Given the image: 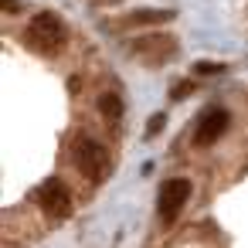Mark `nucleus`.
<instances>
[{"label": "nucleus", "mask_w": 248, "mask_h": 248, "mask_svg": "<svg viewBox=\"0 0 248 248\" xmlns=\"http://www.w3.org/2000/svg\"><path fill=\"white\" fill-rule=\"evenodd\" d=\"M28 41H31L38 51H45V55L58 51V48L65 45V24H62V17L51 14V11L34 14L31 24H28Z\"/></svg>", "instance_id": "obj_1"}, {"label": "nucleus", "mask_w": 248, "mask_h": 248, "mask_svg": "<svg viewBox=\"0 0 248 248\" xmlns=\"http://www.w3.org/2000/svg\"><path fill=\"white\" fill-rule=\"evenodd\" d=\"M72 160H75V167H78L89 180H102V177H106V150H102L99 140L78 136V140L72 143Z\"/></svg>", "instance_id": "obj_2"}, {"label": "nucleus", "mask_w": 248, "mask_h": 248, "mask_svg": "<svg viewBox=\"0 0 248 248\" xmlns=\"http://www.w3.org/2000/svg\"><path fill=\"white\" fill-rule=\"evenodd\" d=\"M187 201H190V180H184V177L167 180V184L160 187V194H156V214H160V221H163V224L177 221V214L184 211Z\"/></svg>", "instance_id": "obj_3"}, {"label": "nucleus", "mask_w": 248, "mask_h": 248, "mask_svg": "<svg viewBox=\"0 0 248 248\" xmlns=\"http://www.w3.org/2000/svg\"><path fill=\"white\" fill-rule=\"evenodd\" d=\"M38 204L48 217H68L72 214V190L65 187V180L51 177L38 187Z\"/></svg>", "instance_id": "obj_4"}, {"label": "nucleus", "mask_w": 248, "mask_h": 248, "mask_svg": "<svg viewBox=\"0 0 248 248\" xmlns=\"http://www.w3.org/2000/svg\"><path fill=\"white\" fill-rule=\"evenodd\" d=\"M173 51H177V41L170 34H146V38L133 41V55L143 58L146 65H160V62L173 58Z\"/></svg>", "instance_id": "obj_5"}, {"label": "nucleus", "mask_w": 248, "mask_h": 248, "mask_svg": "<svg viewBox=\"0 0 248 248\" xmlns=\"http://www.w3.org/2000/svg\"><path fill=\"white\" fill-rule=\"evenodd\" d=\"M228 129V109H207L201 119H197V129H194V143L197 146H214Z\"/></svg>", "instance_id": "obj_6"}, {"label": "nucleus", "mask_w": 248, "mask_h": 248, "mask_svg": "<svg viewBox=\"0 0 248 248\" xmlns=\"http://www.w3.org/2000/svg\"><path fill=\"white\" fill-rule=\"evenodd\" d=\"M167 21H173V11H133L126 17V24H133V28H140V24H167Z\"/></svg>", "instance_id": "obj_7"}, {"label": "nucleus", "mask_w": 248, "mask_h": 248, "mask_svg": "<svg viewBox=\"0 0 248 248\" xmlns=\"http://www.w3.org/2000/svg\"><path fill=\"white\" fill-rule=\"evenodd\" d=\"M99 112H102L109 123H119V119H123V99H119L116 92H106V95L99 99Z\"/></svg>", "instance_id": "obj_8"}, {"label": "nucleus", "mask_w": 248, "mask_h": 248, "mask_svg": "<svg viewBox=\"0 0 248 248\" xmlns=\"http://www.w3.org/2000/svg\"><path fill=\"white\" fill-rule=\"evenodd\" d=\"M224 65L221 62H197V75H221Z\"/></svg>", "instance_id": "obj_9"}, {"label": "nucleus", "mask_w": 248, "mask_h": 248, "mask_svg": "<svg viewBox=\"0 0 248 248\" xmlns=\"http://www.w3.org/2000/svg\"><path fill=\"white\" fill-rule=\"evenodd\" d=\"M163 126H167V116H163V112L150 116V123H146V136H156V133H160Z\"/></svg>", "instance_id": "obj_10"}, {"label": "nucleus", "mask_w": 248, "mask_h": 248, "mask_svg": "<svg viewBox=\"0 0 248 248\" xmlns=\"http://www.w3.org/2000/svg\"><path fill=\"white\" fill-rule=\"evenodd\" d=\"M170 95H173V99H184V95H190V82H177Z\"/></svg>", "instance_id": "obj_11"}, {"label": "nucleus", "mask_w": 248, "mask_h": 248, "mask_svg": "<svg viewBox=\"0 0 248 248\" xmlns=\"http://www.w3.org/2000/svg\"><path fill=\"white\" fill-rule=\"evenodd\" d=\"M4 11H7V14H14V11H17V0H4Z\"/></svg>", "instance_id": "obj_12"}]
</instances>
